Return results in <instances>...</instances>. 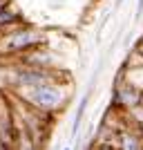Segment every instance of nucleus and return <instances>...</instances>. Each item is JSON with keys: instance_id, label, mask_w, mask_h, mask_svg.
<instances>
[{"instance_id": "obj_1", "label": "nucleus", "mask_w": 143, "mask_h": 150, "mask_svg": "<svg viewBox=\"0 0 143 150\" xmlns=\"http://www.w3.org/2000/svg\"><path fill=\"white\" fill-rule=\"evenodd\" d=\"M23 99L25 103H29L31 108L45 110V112H56L65 105V90L58 88L56 83H43L36 88L23 90Z\"/></svg>"}, {"instance_id": "obj_8", "label": "nucleus", "mask_w": 143, "mask_h": 150, "mask_svg": "<svg viewBox=\"0 0 143 150\" xmlns=\"http://www.w3.org/2000/svg\"><path fill=\"white\" fill-rule=\"evenodd\" d=\"M16 20H18V13L9 11L7 7H2V9H0V29H2V27H7V25H11V23H16Z\"/></svg>"}, {"instance_id": "obj_5", "label": "nucleus", "mask_w": 143, "mask_h": 150, "mask_svg": "<svg viewBox=\"0 0 143 150\" xmlns=\"http://www.w3.org/2000/svg\"><path fill=\"white\" fill-rule=\"evenodd\" d=\"M121 148H123V150H143L141 137L134 134V132H125V134H123V141H121Z\"/></svg>"}, {"instance_id": "obj_7", "label": "nucleus", "mask_w": 143, "mask_h": 150, "mask_svg": "<svg viewBox=\"0 0 143 150\" xmlns=\"http://www.w3.org/2000/svg\"><path fill=\"white\" fill-rule=\"evenodd\" d=\"M85 108H87V96H83V101L78 103V108H76V117H74V125H72V132H78V125H81L83 121V114H85Z\"/></svg>"}, {"instance_id": "obj_3", "label": "nucleus", "mask_w": 143, "mask_h": 150, "mask_svg": "<svg viewBox=\"0 0 143 150\" xmlns=\"http://www.w3.org/2000/svg\"><path fill=\"white\" fill-rule=\"evenodd\" d=\"M43 43V34L38 29H16L2 40V52L5 54H20L31 47Z\"/></svg>"}, {"instance_id": "obj_9", "label": "nucleus", "mask_w": 143, "mask_h": 150, "mask_svg": "<svg viewBox=\"0 0 143 150\" xmlns=\"http://www.w3.org/2000/svg\"><path fill=\"white\" fill-rule=\"evenodd\" d=\"M143 11V0H139V13Z\"/></svg>"}, {"instance_id": "obj_10", "label": "nucleus", "mask_w": 143, "mask_h": 150, "mask_svg": "<svg viewBox=\"0 0 143 150\" xmlns=\"http://www.w3.org/2000/svg\"><path fill=\"white\" fill-rule=\"evenodd\" d=\"M63 150H72V148H69V146H67V148H63Z\"/></svg>"}, {"instance_id": "obj_6", "label": "nucleus", "mask_w": 143, "mask_h": 150, "mask_svg": "<svg viewBox=\"0 0 143 150\" xmlns=\"http://www.w3.org/2000/svg\"><path fill=\"white\" fill-rule=\"evenodd\" d=\"M121 96H123L121 101H123L125 105H137L139 99H141V94H139L134 88H123V90H121Z\"/></svg>"}, {"instance_id": "obj_2", "label": "nucleus", "mask_w": 143, "mask_h": 150, "mask_svg": "<svg viewBox=\"0 0 143 150\" xmlns=\"http://www.w3.org/2000/svg\"><path fill=\"white\" fill-rule=\"evenodd\" d=\"M5 79H7L9 85H13V88L20 90V92H23V90H29V88H36V85H43V83H54L51 72H47V69H43V67H29V65L11 69Z\"/></svg>"}, {"instance_id": "obj_4", "label": "nucleus", "mask_w": 143, "mask_h": 150, "mask_svg": "<svg viewBox=\"0 0 143 150\" xmlns=\"http://www.w3.org/2000/svg\"><path fill=\"white\" fill-rule=\"evenodd\" d=\"M11 150H38V148H36V141H34V137H31L29 132H27L25 128H18V130H16V137H13Z\"/></svg>"}]
</instances>
